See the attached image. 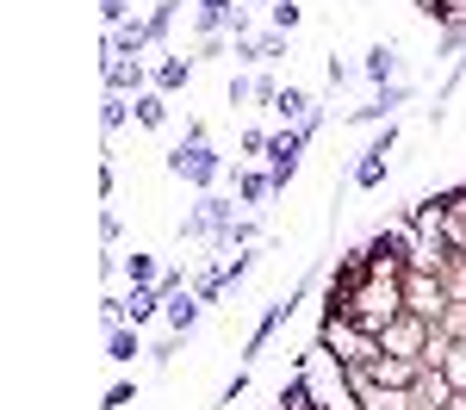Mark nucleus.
I'll list each match as a JSON object with an SVG mask.
<instances>
[{"instance_id": "1", "label": "nucleus", "mask_w": 466, "mask_h": 410, "mask_svg": "<svg viewBox=\"0 0 466 410\" xmlns=\"http://www.w3.org/2000/svg\"><path fill=\"white\" fill-rule=\"evenodd\" d=\"M323 311H329V317H349V324L367 330V335H380L398 311H404V274H367V280L349 286L342 298H323Z\"/></svg>"}, {"instance_id": "2", "label": "nucleus", "mask_w": 466, "mask_h": 410, "mask_svg": "<svg viewBox=\"0 0 466 410\" xmlns=\"http://www.w3.org/2000/svg\"><path fill=\"white\" fill-rule=\"evenodd\" d=\"M318 348H329L342 367H373L380 361V335L355 330L349 317H329V311H323V324H318Z\"/></svg>"}, {"instance_id": "3", "label": "nucleus", "mask_w": 466, "mask_h": 410, "mask_svg": "<svg viewBox=\"0 0 466 410\" xmlns=\"http://www.w3.org/2000/svg\"><path fill=\"white\" fill-rule=\"evenodd\" d=\"M168 175H175V181H187V186H199V193H212V186L230 175V162H224L212 144H175Z\"/></svg>"}, {"instance_id": "4", "label": "nucleus", "mask_w": 466, "mask_h": 410, "mask_svg": "<svg viewBox=\"0 0 466 410\" xmlns=\"http://www.w3.org/2000/svg\"><path fill=\"white\" fill-rule=\"evenodd\" d=\"M230 224H237V199H224V193H199V205L180 218V243H218Z\"/></svg>"}, {"instance_id": "5", "label": "nucleus", "mask_w": 466, "mask_h": 410, "mask_svg": "<svg viewBox=\"0 0 466 410\" xmlns=\"http://www.w3.org/2000/svg\"><path fill=\"white\" fill-rule=\"evenodd\" d=\"M435 342V324L430 317H417V311H398L392 324L380 330V355H404V361H423Z\"/></svg>"}, {"instance_id": "6", "label": "nucleus", "mask_w": 466, "mask_h": 410, "mask_svg": "<svg viewBox=\"0 0 466 410\" xmlns=\"http://www.w3.org/2000/svg\"><path fill=\"white\" fill-rule=\"evenodd\" d=\"M404 311H417V317L441 324V311H448V286H441V274L410 267V274H404Z\"/></svg>"}, {"instance_id": "7", "label": "nucleus", "mask_w": 466, "mask_h": 410, "mask_svg": "<svg viewBox=\"0 0 466 410\" xmlns=\"http://www.w3.org/2000/svg\"><path fill=\"white\" fill-rule=\"evenodd\" d=\"M349 385H355V405L360 410H417V405H410V385H380L367 367H349Z\"/></svg>"}, {"instance_id": "8", "label": "nucleus", "mask_w": 466, "mask_h": 410, "mask_svg": "<svg viewBox=\"0 0 466 410\" xmlns=\"http://www.w3.org/2000/svg\"><path fill=\"white\" fill-rule=\"evenodd\" d=\"M305 131L287 125V131H274V144H268V175H274V193H287V181L299 175V155H305Z\"/></svg>"}, {"instance_id": "9", "label": "nucleus", "mask_w": 466, "mask_h": 410, "mask_svg": "<svg viewBox=\"0 0 466 410\" xmlns=\"http://www.w3.org/2000/svg\"><path fill=\"white\" fill-rule=\"evenodd\" d=\"M100 69H106V94H125V100L156 87V69H144L137 56H100Z\"/></svg>"}, {"instance_id": "10", "label": "nucleus", "mask_w": 466, "mask_h": 410, "mask_svg": "<svg viewBox=\"0 0 466 410\" xmlns=\"http://www.w3.org/2000/svg\"><path fill=\"white\" fill-rule=\"evenodd\" d=\"M392 144H398V125H386V131H380L373 144L360 149V162H355V186H360V193H373V186H386V168H392L386 155H392Z\"/></svg>"}, {"instance_id": "11", "label": "nucleus", "mask_w": 466, "mask_h": 410, "mask_svg": "<svg viewBox=\"0 0 466 410\" xmlns=\"http://www.w3.org/2000/svg\"><path fill=\"white\" fill-rule=\"evenodd\" d=\"M149 50H156V32H149V19L106 25V44H100V56H137V63H144Z\"/></svg>"}, {"instance_id": "12", "label": "nucleus", "mask_w": 466, "mask_h": 410, "mask_svg": "<svg viewBox=\"0 0 466 410\" xmlns=\"http://www.w3.org/2000/svg\"><path fill=\"white\" fill-rule=\"evenodd\" d=\"M404 100H410V81H392V87H373V100L349 112V125H373V118H392V112L404 106Z\"/></svg>"}, {"instance_id": "13", "label": "nucleus", "mask_w": 466, "mask_h": 410, "mask_svg": "<svg viewBox=\"0 0 466 410\" xmlns=\"http://www.w3.org/2000/svg\"><path fill=\"white\" fill-rule=\"evenodd\" d=\"M448 398H461V392L448 385V373H441V367H430L417 385H410V405H417V410H448Z\"/></svg>"}, {"instance_id": "14", "label": "nucleus", "mask_w": 466, "mask_h": 410, "mask_svg": "<svg viewBox=\"0 0 466 410\" xmlns=\"http://www.w3.org/2000/svg\"><path fill=\"white\" fill-rule=\"evenodd\" d=\"M230 186H237V205L274 199V175H268V168H230Z\"/></svg>"}, {"instance_id": "15", "label": "nucleus", "mask_w": 466, "mask_h": 410, "mask_svg": "<svg viewBox=\"0 0 466 410\" xmlns=\"http://www.w3.org/2000/svg\"><path fill=\"white\" fill-rule=\"evenodd\" d=\"M367 373H373L380 385H417V379H423L430 367H423V361H404V355H380V361H373Z\"/></svg>"}, {"instance_id": "16", "label": "nucleus", "mask_w": 466, "mask_h": 410, "mask_svg": "<svg viewBox=\"0 0 466 410\" xmlns=\"http://www.w3.org/2000/svg\"><path fill=\"white\" fill-rule=\"evenodd\" d=\"M199 311H206V298H199V293H187V286H180V293L168 298V305H162V324H168V330H180V335H187V330H193V324H199Z\"/></svg>"}, {"instance_id": "17", "label": "nucleus", "mask_w": 466, "mask_h": 410, "mask_svg": "<svg viewBox=\"0 0 466 410\" xmlns=\"http://www.w3.org/2000/svg\"><path fill=\"white\" fill-rule=\"evenodd\" d=\"M137 355H149L144 335H137V324H118V330H106V361H112V367H131Z\"/></svg>"}, {"instance_id": "18", "label": "nucleus", "mask_w": 466, "mask_h": 410, "mask_svg": "<svg viewBox=\"0 0 466 410\" xmlns=\"http://www.w3.org/2000/svg\"><path fill=\"white\" fill-rule=\"evenodd\" d=\"M162 305H168V286H162V280H156V286H131V293H125V311H131V324H137V330H144Z\"/></svg>"}, {"instance_id": "19", "label": "nucleus", "mask_w": 466, "mask_h": 410, "mask_svg": "<svg viewBox=\"0 0 466 410\" xmlns=\"http://www.w3.org/2000/svg\"><path fill=\"white\" fill-rule=\"evenodd\" d=\"M360 75H367L373 87H392V81H398V50H392V44H373V50L360 56Z\"/></svg>"}, {"instance_id": "20", "label": "nucleus", "mask_w": 466, "mask_h": 410, "mask_svg": "<svg viewBox=\"0 0 466 410\" xmlns=\"http://www.w3.org/2000/svg\"><path fill=\"white\" fill-rule=\"evenodd\" d=\"M318 106V100H311V94H305V87H280V94H274V118H280V131H287V125H299V118H305V112Z\"/></svg>"}, {"instance_id": "21", "label": "nucleus", "mask_w": 466, "mask_h": 410, "mask_svg": "<svg viewBox=\"0 0 466 410\" xmlns=\"http://www.w3.org/2000/svg\"><path fill=\"white\" fill-rule=\"evenodd\" d=\"M461 50H466V13L454 6V13L435 25V56H461Z\"/></svg>"}, {"instance_id": "22", "label": "nucleus", "mask_w": 466, "mask_h": 410, "mask_svg": "<svg viewBox=\"0 0 466 410\" xmlns=\"http://www.w3.org/2000/svg\"><path fill=\"white\" fill-rule=\"evenodd\" d=\"M131 118H137L144 131H162V125H168V94H156V87L137 94V100H131Z\"/></svg>"}, {"instance_id": "23", "label": "nucleus", "mask_w": 466, "mask_h": 410, "mask_svg": "<svg viewBox=\"0 0 466 410\" xmlns=\"http://www.w3.org/2000/svg\"><path fill=\"white\" fill-rule=\"evenodd\" d=\"M187 81H193V63L187 56H162L156 63V94H180Z\"/></svg>"}, {"instance_id": "24", "label": "nucleus", "mask_w": 466, "mask_h": 410, "mask_svg": "<svg viewBox=\"0 0 466 410\" xmlns=\"http://www.w3.org/2000/svg\"><path fill=\"white\" fill-rule=\"evenodd\" d=\"M118 267H125V280H131V286H156V280H162L156 255H144V249H137V255H118Z\"/></svg>"}, {"instance_id": "25", "label": "nucleus", "mask_w": 466, "mask_h": 410, "mask_svg": "<svg viewBox=\"0 0 466 410\" xmlns=\"http://www.w3.org/2000/svg\"><path fill=\"white\" fill-rule=\"evenodd\" d=\"M441 373H448V385L466 398V335L461 342H448V355H441Z\"/></svg>"}, {"instance_id": "26", "label": "nucleus", "mask_w": 466, "mask_h": 410, "mask_svg": "<svg viewBox=\"0 0 466 410\" xmlns=\"http://www.w3.org/2000/svg\"><path fill=\"white\" fill-rule=\"evenodd\" d=\"M175 13H180V0H156V6L144 13V19H149V32H156V44L175 32Z\"/></svg>"}, {"instance_id": "27", "label": "nucleus", "mask_w": 466, "mask_h": 410, "mask_svg": "<svg viewBox=\"0 0 466 410\" xmlns=\"http://www.w3.org/2000/svg\"><path fill=\"white\" fill-rule=\"evenodd\" d=\"M125 118H131V100H125V94H106V100H100V125H106V131H125Z\"/></svg>"}, {"instance_id": "28", "label": "nucleus", "mask_w": 466, "mask_h": 410, "mask_svg": "<svg viewBox=\"0 0 466 410\" xmlns=\"http://www.w3.org/2000/svg\"><path fill=\"white\" fill-rule=\"evenodd\" d=\"M299 19H305V6H299V0H274V6H268V25H274V32H292Z\"/></svg>"}, {"instance_id": "29", "label": "nucleus", "mask_w": 466, "mask_h": 410, "mask_svg": "<svg viewBox=\"0 0 466 410\" xmlns=\"http://www.w3.org/2000/svg\"><path fill=\"white\" fill-rule=\"evenodd\" d=\"M435 330L461 342V335H466V298H448V311H441V324H435Z\"/></svg>"}, {"instance_id": "30", "label": "nucleus", "mask_w": 466, "mask_h": 410, "mask_svg": "<svg viewBox=\"0 0 466 410\" xmlns=\"http://www.w3.org/2000/svg\"><path fill=\"white\" fill-rule=\"evenodd\" d=\"M255 56H261V63L287 56V32H274V25H268V32H255Z\"/></svg>"}, {"instance_id": "31", "label": "nucleus", "mask_w": 466, "mask_h": 410, "mask_svg": "<svg viewBox=\"0 0 466 410\" xmlns=\"http://www.w3.org/2000/svg\"><path fill=\"white\" fill-rule=\"evenodd\" d=\"M268 144H274V131H243V137H237L243 155H268Z\"/></svg>"}, {"instance_id": "32", "label": "nucleus", "mask_w": 466, "mask_h": 410, "mask_svg": "<svg viewBox=\"0 0 466 410\" xmlns=\"http://www.w3.org/2000/svg\"><path fill=\"white\" fill-rule=\"evenodd\" d=\"M255 100V75H230V106H249Z\"/></svg>"}, {"instance_id": "33", "label": "nucleus", "mask_w": 466, "mask_h": 410, "mask_svg": "<svg viewBox=\"0 0 466 410\" xmlns=\"http://www.w3.org/2000/svg\"><path fill=\"white\" fill-rule=\"evenodd\" d=\"M131 398H137V385H131V379H118V385H112V392H106V410H125V405H131Z\"/></svg>"}, {"instance_id": "34", "label": "nucleus", "mask_w": 466, "mask_h": 410, "mask_svg": "<svg viewBox=\"0 0 466 410\" xmlns=\"http://www.w3.org/2000/svg\"><path fill=\"white\" fill-rule=\"evenodd\" d=\"M274 94H280V81H274V75H255V100L274 106Z\"/></svg>"}, {"instance_id": "35", "label": "nucleus", "mask_w": 466, "mask_h": 410, "mask_svg": "<svg viewBox=\"0 0 466 410\" xmlns=\"http://www.w3.org/2000/svg\"><path fill=\"white\" fill-rule=\"evenodd\" d=\"M299 131H305V137H318V131H323V106L305 112V118H299Z\"/></svg>"}, {"instance_id": "36", "label": "nucleus", "mask_w": 466, "mask_h": 410, "mask_svg": "<svg viewBox=\"0 0 466 410\" xmlns=\"http://www.w3.org/2000/svg\"><path fill=\"white\" fill-rule=\"evenodd\" d=\"M454 199H461V205H466V181H461V186H454Z\"/></svg>"}, {"instance_id": "37", "label": "nucleus", "mask_w": 466, "mask_h": 410, "mask_svg": "<svg viewBox=\"0 0 466 410\" xmlns=\"http://www.w3.org/2000/svg\"><path fill=\"white\" fill-rule=\"evenodd\" d=\"M454 6H461V13H466V0H454Z\"/></svg>"}, {"instance_id": "38", "label": "nucleus", "mask_w": 466, "mask_h": 410, "mask_svg": "<svg viewBox=\"0 0 466 410\" xmlns=\"http://www.w3.org/2000/svg\"><path fill=\"white\" fill-rule=\"evenodd\" d=\"M261 6H274V0H261Z\"/></svg>"}]
</instances>
